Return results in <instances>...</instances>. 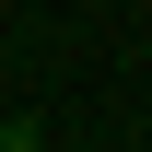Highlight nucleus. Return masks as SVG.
<instances>
[{"instance_id":"nucleus-1","label":"nucleus","mask_w":152,"mask_h":152,"mask_svg":"<svg viewBox=\"0 0 152 152\" xmlns=\"http://www.w3.org/2000/svg\"><path fill=\"white\" fill-rule=\"evenodd\" d=\"M0 152H47V129H0Z\"/></svg>"}]
</instances>
